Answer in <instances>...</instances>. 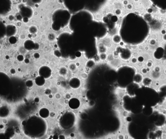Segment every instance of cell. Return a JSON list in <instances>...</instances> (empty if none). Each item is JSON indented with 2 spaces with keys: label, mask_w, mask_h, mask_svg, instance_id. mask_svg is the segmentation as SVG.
Here are the masks:
<instances>
[{
  "label": "cell",
  "mask_w": 166,
  "mask_h": 139,
  "mask_svg": "<svg viewBox=\"0 0 166 139\" xmlns=\"http://www.w3.org/2000/svg\"><path fill=\"white\" fill-rule=\"evenodd\" d=\"M125 18V29L130 41L134 44L144 41L150 32L149 26L145 20L134 13L128 14Z\"/></svg>",
  "instance_id": "obj_1"
},
{
  "label": "cell",
  "mask_w": 166,
  "mask_h": 139,
  "mask_svg": "<svg viewBox=\"0 0 166 139\" xmlns=\"http://www.w3.org/2000/svg\"><path fill=\"white\" fill-rule=\"evenodd\" d=\"M23 46L26 50L30 51L35 49H38L39 45L34 43L32 40H27L24 42Z\"/></svg>",
  "instance_id": "obj_2"
},
{
  "label": "cell",
  "mask_w": 166,
  "mask_h": 139,
  "mask_svg": "<svg viewBox=\"0 0 166 139\" xmlns=\"http://www.w3.org/2000/svg\"><path fill=\"white\" fill-rule=\"evenodd\" d=\"M39 69L44 72H39L40 76L43 77L45 79H48L51 76V71L50 68L47 66H44L41 67Z\"/></svg>",
  "instance_id": "obj_3"
},
{
  "label": "cell",
  "mask_w": 166,
  "mask_h": 139,
  "mask_svg": "<svg viewBox=\"0 0 166 139\" xmlns=\"http://www.w3.org/2000/svg\"><path fill=\"white\" fill-rule=\"evenodd\" d=\"M153 4L160 9L166 10V0H150Z\"/></svg>",
  "instance_id": "obj_4"
},
{
  "label": "cell",
  "mask_w": 166,
  "mask_h": 139,
  "mask_svg": "<svg viewBox=\"0 0 166 139\" xmlns=\"http://www.w3.org/2000/svg\"><path fill=\"white\" fill-rule=\"evenodd\" d=\"M164 49L162 47H159L155 51L153 55L156 59H161L164 56Z\"/></svg>",
  "instance_id": "obj_5"
},
{
  "label": "cell",
  "mask_w": 166,
  "mask_h": 139,
  "mask_svg": "<svg viewBox=\"0 0 166 139\" xmlns=\"http://www.w3.org/2000/svg\"><path fill=\"white\" fill-rule=\"evenodd\" d=\"M122 38L121 35H115L113 36L112 38L113 42L116 44H119L122 41Z\"/></svg>",
  "instance_id": "obj_6"
},
{
  "label": "cell",
  "mask_w": 166,
  "mask_h": 139,
  "mask_svg": "<svg viewBox=\"0 0 166 139\" xmlns=\"http://www.w3.org/2000/svg\"><path fill=\"white\" fill-rule=\"evenodd\" d=\"M98 49L99 53H106L107 52V47L103 43H100L99 44Z\"/></svg>",
  "instance_id": "obj_7"
},
{
  "label": "cell",
  "mask_w": 166,
  "mask_h": 139,
  "mask_svg": "<svg viewBox=\"0 0 166 139\" xmlns=\"http://www.w3.org/2000/svg\"><path fill=\"white\" fill-rule=\"evenodd\" d=\"M143 79L142 76L141 74H137L135 75L133 78L134 81L136 83L141 82Z\"/></svg>",
  "instance_id": "obj_8"
},
{
  "label": "cell",
  "mask_w": 166,
  "mask_h": 139,
  "mask_svg": "<svg viewBox=\"0 0 166 139\" xmlns=\"http://www.w3.org/2000/svg\"><path fill=\"white\" fill-rule=\"evenodd\" d=\"M108 55L106 53H99V58L102 61H104L107 59Z\"/></svg>",
  "instance_id": "obj_9"
},
{
  "label": "cell",
  "mask_w": 166,
  "mask_h": 139,
  "mask_svg": "<svg viewBox=\"0 0 166 139\" xmlns=\"http://www.w3.org/2000/svg\"><path fill=\"white\" fill-rule=\"evenodd\" d=\"M151 79L148 78H146L143 79V83L145 85H149L152 82Z\"/></svg>",
  "instance_id": "obj_10"
},
{
  "label": "cell",
  "mask_w": 166,
  "mask_h": 139,
  "mask_svg": "<svg viewBox=\"0 0 166 139\" xmlns=\"http://www.w3.org/2000/svg\"><path fill=\"white\" fill-rule=\"evenodd\" d=\"M77 67L76 64H75V63H72L70 64V69L72 71H75L77 69Z\"/></svg>",
  "instance_id": "obj_11"
},
{
  "label": "cell",
  "mask_w": 166,
  "mask_h": 139,
  "mask_svg": "<svg viewBox=\"0 0 166 139\" xmlns=\"http://www.w3.org/2000/svg\"><path fill=\"white\" fill-rule=\"evenodd\" d=\"M80 77L82 79H86L88 78V75L86 73H82L80 75Z\"/></svg>",
  "instance_id": "obj_12"
},
{
  "label": "cell",
  "mask_w": 166,
  "mask_h": 139,
  "mask_svg": "<svg viewBox=\"0 0 166 139\" xmlns=\"http://www.w3.org/2000/svg\"><path fill=\"white\" fill-rule=\"evenodd\" d=\"M17 59L19 61L22 62L24 60V57L21 54H20L17 56Z\"/></svg>",
  "instance_id": "obj_13"
},
{
  "label": "cell",
  "mask_w": 166,
  "mask_h": 139,
  "mask_svg": "<svg viewBox=\"0 0 166 139\" xmlns=\"http://www.w3.org/2000/svg\"><path fill=\"white\" fill-rule=\"evenodd\" d=\"M13 38H13H11L10 40L9 41L10 43L12 44H15V43H16V38Z\"/></svg>",
  "instance_id": "obj_14"
},
{
  "label": "cell",
  "mask_w": 166,
  "mask_h": 139,
  "mask_svg": "<svg viewBox=\"0 0 166 139\" xmlns=\"http://www.w3.org/2000/svg\"><path fill=\"white\" fill-rule=\"evenodd\" d=\"M33 57L36 59H38L40 57V54L38 53H35L33 54Z\"/></svg>",
  "instance_id": "obj_15"
},
{
  "label": "cell",
  "mask_w": 166,
  "mask_h": 139,
  "mask_svg": "<svg viewBox=\"0 0 166 139\" xmlns=\"http://www.w3.org/2000/svg\"><path fill=\"white\" fill-rule=\"evenodd\" d=\"M137 60L140 62H142L143 61L144 58L143 57H139L138 59H137Z\"/></svg>",
  "instance_id": "obj_16"
},
{
  "label": "cell",
  "mask_w": 166,
  "mask_h": 139,
  "mask_svg": "<svg viewBox=\"0 0 166 139\" xmlns=\"http://www.w3.org/2000/svg\"><path fill=\"white\" fill-rule=\"evenodd\" d=\"M131 62L133 63H135L137 62V59L135 58H133L131 59Z\"/></svg>",
  "instance_id": "obj_17"
},
{
  "label": "cell",
  "mask_w": 166,
  "mask_h": 139,
  "mask_svg": "<svg viewBox=\"0 0 166 139\" xmlns=\"http://www.w3.org/2000/svg\"><path fill=\"white\" fill-rule=\"evenodd\" d=\"M24 61L26 63H29L30 61L29 59H28V58H26L24 60Z\"/></svg>",
  "instance_id": "obj_18"
},
{
  "label": "cell",
  "mask_w": 166,
  "mask_h": 139,
  "mask_svg": "<svg viewBox=\"0 0 166 139\" xmlns=\"http://www.w3.org/2000/svg\"><path fill=\"white\" fill-rule=\"evenodd\" d=\"M161 33L162 34H163V35H164L166 34V31L165 30H162L161 31Z\"/></svg>",
  "instance_id": "obj_19"
},
{
  "label": "cell",
  "mask_w": 166,
  "mask_h": 139,
  "mask_svg": "<svg viewBox=\"0 0 166 139\" xmlns=\"http://www.w3.org/2000/svg\"><path fill=\"white\" fill-rule=\"evenodd\" d=\"M153 11V10L152 8H150L149 9H148V12H149V13H151Z\"/></svg>",
  "instance_id": "obj_20"
},
{
  "label": "cell",
  "mask_w": 166,
  "mask_h": 139,
  "mask_svg": "<svg viewBox=\"0 0 166 139\" xmlns=\"http://www.w3.org/2000/svg\"><path fill=\"white\" fill-rule=\"evenodd\" d=\"M76 64V65L77 66V67L79 66H80V63L79 62H77V63Z\"/></svg>",
  "instance_id": "obj_21"
},
{
  "label": "cell",
  "mask_w": 166,
  "mask_h": 139,
  "mask_svg": "<svg viewBox=\"0 0 166 139\" xmlns=\"http://www.w3.org/2000/svg\"><path fill=\"white\" fill-rule=\"evenodd\" d=\"M163 38H164L165 40H166V34L164 35V37H163Z\"/></svg>",
  "instance_id": "obj_22"
}]
</instances>
